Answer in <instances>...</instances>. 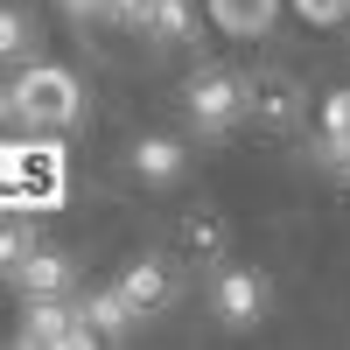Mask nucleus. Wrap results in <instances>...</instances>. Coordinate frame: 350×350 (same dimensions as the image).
<instances>
[{
    "mask_svg": "<svg viewBox=\"0 0 350 350\" xmlns=\"http://www.w3.org/2000/svg\"><path fill=\"white\" fill-rule=\"evenodd\" d=\"M8 120L14 126H36V133H64V126H77V112H84V84H77V70H64V64H21L14 77H8Z\"/></svg>",
    "mask_w": 350,
    "mask_h": 350,
    "instance_id": "1",
    "label": "nucleus"
},
{
    "mask_svg": "<svg viewBox=\"0 0 350 350\" xmlns=\"http://www.w3.org/2000/svg\"><path fill=\"white\" fill-rule=\"evenodd\" d=\"M8 211H56L64 203V148L56 140H8Z\"/></svg>",
    "mask_w": 350,
    "mask_h": 350,
    "instance_id": "2",
    "label": "nucleus"
},
{
    "mask_svg": "<svg viewBox=\"0 0 350 350\" xmlns=\"http://www.w3.org/2000/svg\"><path fill=\"white\" fill-rule=\"evenodd\" d=\"M183 105H189V126H196V133L224 140V133L252 112V77H239V70H196Z\"/></svg>",
    "mask_w": 350,
    "mask_h": 350,
    "instance_id": "3",
    "label": "nucleus"
},
{
    "mask_svg": "<svg viewBox=\"0 0 350 350\" xmlns=\"http://www.w3.org/2000/svg\"><path fill=\"white\" fill-rule=\"evenodd\" d=\"M14 343L36 350V343H98V336H92V323H84L77 301H64V295H28V315H21Z\"/></svg>",
    "mask_w": 350,
    "mask_h": 350,
    "instance_id": "4",
    "label": "nucleus"
},
{
    "mask_svg": "<svg viewBox=\"0 0 350 350\" xmlns=\"http://www.w3.org/2000/svg\"><path fill=\"white\" fill-rule=\"evenodd\" d=\"M259 315H267V273H252V267H224V273H217V323L252 329Z\"/></svg>",
    "mask_w": 350,
    "mask_h": 350,
    "instance_id": "5",
    "label": "nucleus"
},
{
    "mask_svg": "<svg viewBox=\"0 0 350 350\" xmlns=\"http://www.w3.org/2000/svg\"><path fill=\"white\" fill-rule=\"evenodd\" d=\"M301 84L295 77H252V120L259 126H273V133H287V126H301Z\"/></svg>",
    "mask_w": 350,
    "mask_h": 350,
    "instance_id": "6",
    "label": "nucleus"
},
{
    "mask_svg": "<svg viewBox=\"0 0 350 350\" xmlns=\"http://www.w3.org/2000/svg\"><path fill=\"white\" fill-rule=\"evenodd\" d=\"M280 14V0H211V28L231 42H252V36H267Z\"/></svg>",
    "mask_w": 350,
    "mask_h": 350,
    "instance_id": "7",
    "label": "nucleus"
},
{
    "mask_svg": "<svg viewBox=\"0 0 350 350\" xmlns=\"http://www.w3.org/2000/svg\"><path fill=\"white\" fill-rule=\"evenodd\" d=\"M8 280L21 287V295H70V259H64V252H49V245H36Z\"/></svg>",
    "mask_w": 350,
    "mask_h": 350,
    "instance_id": "8",
    "label": "nucleus"
},
{
    "mask_svg": "<svg viewBox=\"0 0 350 350\" xmlns=\"http://www.w3.org/2000/svg\"><path fill=\"white\" fill-rule=\"evenodd\" d=\"M84 323H92V336H126L140 323V308L126 301V287H98V295H84Z\"/></svg>",
    "mask_w": 350,
    "mask_h": 350,
    "instance_id": "9",
    "label": "nucleus"
},
{
    "mask_svg": "<svg viewBox=\"0 0 350 350\" xmlns=\"http://www.w3.org/2000/svg\"><path fill=\"white\" fill-rule=\"evenodd\" d=\"M183 168H189L183 140H161V133H148V140L133 148V175H148V183H175Z\"/></svg>",
    "mask_w": 350,
    "mask_h": 350,
    "instance_id": "10",
    "label": "nucleus"
},
{
    "mask_svg": "<svg viewBox=\"0 0 350 350\" xmlns=\"http://www.w3.org/2000/svg\"><path fill=\"white\" fill-rule=\"evenodd\" d=\"M120 287H126V301H133L140 315H154V308L168 301V267H161V259H133V267L120 273Z\"/></svg>",
    "mask_w": 350,
    "mask_h": 350,
    "instance_id": "11",
    "label": "nucleus"
},
{
    "mask_svg": "<svg viewBox=\"0 0 350 350\" xmlns=\"http://www.w3.org/2000/svg\"><path fill=\"white\" fill-rule=\"evenodd\" d=\"M140 28H148L154 42H196V8L189 0H148V21Z\"/></svg>",
    "mask_w": 350,
    "mask_h": 350,
    "instance_id": "12",
    "label": "nucleus"
},
{
    "mask_svg": "<svg viewBox=\"0 0 350 350\" xmlns=\"http://www.w3.org/2000/svg\"><path fill=\"white\" fill-rule=\"evenodd\" d=\"M28 252H36V231H28V224H21V211H14V224H8V239H0V267L14 273V267H21Z\"/></svg>",
    "mask_w": 350,
    "mask_h": 350,
    "instance_id": "13",
    "label": "nucleus"
},
{
    "mask_svg": "<svg viewBox=\"0 0 350 350\" xmlns=\"http://www.w3.org/2000/svg\"><path fill=\"white\" fill-rule=\"evenodd\" d=\"M295 14L308 28H336V21H350V0H295Z\"/></svg>",
    "mask_w": 350,
    "mask_h": 350,
    "instance_id": "14",
    "label": "nucleus"
},
{
    "mask_svg": "<svg viewBox=\"0 0 350 350\" xmlns=\"http://www.w3.org/2000/svg\"><path fill=\"white\" fill-rule=\"evenodd\" d=\"M0 49H8L14 64L28 56V14H21V8H8V14H0Z\"/></svg>",
    "mask_w": 350,
    "mask_h": 350,
    "instance_id": "15",
    "label": "nucleus"
},
{
    "mask_svg": "<svg viewBox=\"0 0 350 350\" xmlns=\"http://www.w3.org/2000/svg\"><path fill=\"white\" fill-rule=\"evenodd\" d=\"M323 133H343L350 140V92H329L323 98Z\"/></svg>",
    "mask_w": 350,
    "mask_h": 350,
    "instance_id": "16",
    "label": "nucleus"
},
{
    "mask_svg": "<svg viewBox=\"0 0 350 350\" xmlns=\"http://www.w3.org/2000/svg\"><path fill=\"white\" fill-rule=\"evenodd\" d=\"M105 21H120V28H140V21H148V0H105Z\"/></svg>",
    "mask_w": 350,
    "mask_h": 350,
    "instance_id": "17",
    "label": "nucleus"
},
{
    "mask_svg": "<svg viewBox=\"0 0 350 350\" xmlns=\"http://www.w3.org/2000/svg\"><path fill=\"white\" fill-rule=\"evenodd\" d=\"M64 14H77V21H98V14H105V0H64Z\"/></svg>",
    "mask_w": 350,
    "mask_h": 350,
    "instance_id": "18",
    "label": "nucleus"
},
{
    "mask_svg": "<svg viewBox=\"0 0 350 350\" xmlns=\"http://www.w3.org/2000/svg\"><path fill=\"white\" fill-rule=\"evenodd\" d=\"M343 183H350V175H343Z\"/></svg>",
    "mask_w": 350,
    "mask_h": 350,
    "instance_id": "19",
    "label": "nucleus"
}]
</instances>
